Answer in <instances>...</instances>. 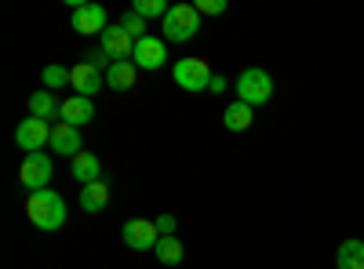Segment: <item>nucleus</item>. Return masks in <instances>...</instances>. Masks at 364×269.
<instances>
[{"mask_svg":"<svg viewBox=\"0 0 364 269\" xmlns=\"http://www.w3.org/2000/svg\"><path fill=\"white\" fill-rule=\"evenodd\" d=\"M26 219L33 222L44 233H55L66 226V200L58 197L55 190H41V193H29L26 200Z\"/></svg>","mask_w":364,"mask_h":269,"instance_id":"nucleus-1","label":"nucleus"},{"mask_svg":"<svg viewBox=\"0 0 364 269\" xmlns=\"http://www.w3.org/2000/svg\"><path fill=\"white\" fill-rule=\"evenodd\" d=\"M161 22H164L161 29H164L168 44H186V40H193L200 33V15H197L193 4H171Z\"/></svg>","mask_w":364,"mask_h":269,"instance_id":"nucleus-2","label":"nucleus"},{"mask_svg":"<svg viewBox=\"0 0 364 269\" xmlns=\"http://www.w3.org/2000/svg\"><path fill=\"white\" fill-rule=\"evenodd\" d=\"M233 92H237V102H245V106H266L269 99H273V77L266 73V70H259V66H252V70H245L237 77V84H233Z\"/></svg>","mask_w":364,"mask_h":269,"instance_id":"nucleus-3","label":"nucleus"},{"mask_svg":"<svg viewBox=\"0 0 364 269\" xmlns=\"http://www.w3.org/2000/svg\"><path fill=\"white\" fill-rule=\"evenodd\" d=\"M171 77L175 84L182 87V92H208V84H211V66H208V58H197V55H186V58H178V62L171 66Z\"/></svg>","mask_w":364,"mask_h":269,"instance_id":"nucleus-4","label":"nucleus"},{"mask_svg":"<svg viewBox=\"0 0 364 269\" xmlns=\"http://www.w3.org/2000/svg\"><path fill=\"white\" fill-rule=\"evenodd\" d=\"M51 157L48 153H26L22 168H18V182L29 190V193H41V190H51Z\"/></svg>","mask_w":364,"mask_h":269,"instance_id":"nucleus-5","label":"nucleus"},{"mask_svg":"<svg viewBox=\"0 0 364 269\" xmlns=\"http://www.w3.org/2000/svg\"><path fill=\"white\" fill-rule=\"evenodd\" d=\"M48 142H51V121H41V116H26V121L15 128V146L26 149V153H44Z\"/></svg>","mask_w":364,"mask_h":269,"instance_id":"nucleus-6","label":"nucleus"},{"mask_svg":"<svg viewBox=\"0 0 364 269\" xmlns=\"http://www.w3.org/2000/svg\"><path fill=\"white\" fill-rule=\"evenodd\" d=\"M120 236H124V244L132 251H149V248H157L161 229H157V222H149V219H128L124 229H120Z\"/></svg>","mask_w":364,"mask_h":269,"instance_id":"nucleus-7","label":"nucleus"},{"mask_svg":"<svg viewBox=\"0 0 364 269\" xmlns=\"http://www.w3.org/2000/svg\"><path fill=\"white\" fill-rule=\"evenodd\" d=\"M132 62L139 70H161L168 62V40L164 37H142V40H135Z\"/></svg>","mask_w":364,"mask_h":269,"instance_id":"nucleus-8","label":"nucleus"},{"mask_svg":"<svg viewBox=\"0 0 364 269\" xmlns=\"http://www.w3.org/2000/svg\"><path fill=\"white\" fill-rule=\"evenodd\" d=\"M70 26L77 29L80 37H95V33L102 37L106 29H109V26H106V8H102V4H80V8L73 11Z\"/></svg>","mask_w":364,"mask_h":269,"instance_id":"nucleus-9","label":"nucleus"},{"mask_svg":"<svg viewBox=\"0 0 364 269\" xmlns=\"http://www.w3.org/2000/svg\"><path fill=\"white\" fill-rule=\"evenodd\" d=\"M70 87H73L77 95L91 99V95H99L102 87H106V73H99L91 62H77V66L70 70Z\"/></svg>","mask_w":364,"mask_h":269,"instance_id":"nucleus-10","label":"nucleus"},{"mask_svg":"<svg viewBox=\"0 0 364 269\" xmlns=\"http://www.w3.org/2000/svg\"><path fill=\"white\" fill-rule=\"evenodd\" d=\"M99 48H102V51H106V55L113 58V62H132V51H135V40H132V37L124 33V26L117 22V26H109L106 33L99 37Z\"/></svg>","mask_w":364,"mask_h":269,"instance_id":"nucleus-11","label":"nucleus"},{"mask_svg":"<svg viewBox=\"0 0 364 269\" xmlns=\"http://www.w3.org/2000/svg\"><path fill=\"white\" fill-rule=\"evenodd\" d=\"M84 138H80V128H73V124H66V121H58V124H51V149L58 157H80L84 153Z\"/></svg>","mask_w":364,"mask_h":269,"instance_id":"nucleus-12","label":"nucleus"},{"mask_svg":"<svg viewBox=\"0 0 364 269\" xmlns=\"http://www.w3.org/2000/svg\"><path fill=\"white\" fill-rule=\"evenodd\" d=\"M58 116H63L66 124H73V128H84V124L95 121V106H91V99H84V95H73V99L63 102V113Z\"/></svg>","mask_w":364,"mask_h":269,"instance_id":"nucleus-13","label":"nucleus"},{"mask_svg":"<svg viewBox=\"0 0 364 269\" xmlns=\"http://www.w3.org/2000/svg\"><path fill=\"white\" fill-rule=\"evenodd\" d=\"M73 178H77V186H91V182H102V160L95 153H84L73 157Z\"/></svg>","mask_w":364,"mask_h":269,"instance_id":"nucleus-14","label":"nucleus"},{"mask_svg":"<svg viewBox=\"0 0 364 269\" xmlns=\"http://www.w3.org/2000/svg\"><path fill=\"white\" fill-rule=\"evenodd\" d=\"M135 77H139V66L135 62H113L106 70V87H109V92H132Z\"/></svg>","mask_w":364,"mask_h":269,"instance_id":"nucleus-15","label":"nucleus"},{"mask_svg":"<svg viewBox=\"0 0 364 269\" xmlns=\"http://www.w3.org/2000/svg\"><path fill=\"white\" fill-rule=\"evenodd\" d=\"M106 204H109V182L106 178L102 182H91V186H80V207L87 215H99Z\"/></svg>","mask_w":364,"mask_h":269,"instance_id":"nucleus-16","label":"nucleus"},{"mask_svg":"<svg viewBox=\"0 0 364 269\" xmlns=\"http://www.w3.org/2000/svg\"><path fill=\"white\" fill-rule=\"evenodd\" d=\"M63 113V102L55 99V92H33L29 95V116H41V121H48V116H58Z\"/></svg>","mask_w":364,"mask_h":269,"instance_id":"nucleus-17","label":"nucleus"},{"mask_svg":"<svg viewBox=\"0 0 364 269\" xmlns=\"http://www.w3.org/2000/svg\"><path fill=\"white\" fill-rule=\"evenodd\" d=\"M252 121H255V109L245 106V102H233V106H226V113H223L226 131H248Z\"/></svg>","mask_w":364,"mask_h":269,"instance_id":"nucleus-18","label":"nucleus"},{"mask_svg":"<svg viewBox=\"0 0 364 269\" xmlns=\"http://www.w3.org/2000/svg\"><path fill=\"white\" fill-rule=\"evenodd\" d=\"M336 265L339 269H364V241H343L336 251Z\"/></svg>","mask_w":364,"mask_h":269,"instance_id":"nucleus-19","label":"nucleus"},{"mask_svg":"<svg viewBox=\"0 0 364 269\" xmlns=\"http://www.w3.org/2000/svg\"><path fill=\"white\" fill-rule=\"evenodd\" d=\"M154 251H157V262H164V265H178L182 255H186V251H182V241H178V236H161Z\"/></svg>","mask_w":364,"mask_h":269,"instance_id":"nucleus-20","label":"nucleus"},{"mask_svg":"<svg viewBox=\"0 0 364 269\" xmlns=\"http://www.w3.org/2000/svg\"><path fill=\"white\" fill-rule=\"evenodd\" d=\"M41 80H44V92H58V87H66V84H70V70L51 62V66H44Z\"/></svg>","mask_w":364,"mask_h":269,"instance_id":"nucleus-21","label":"nucleus"},{"mask_svg":"<svg viewBox=\"0 0 364 269\" xmlns=\"http://www.w3.org/2000/svg\"><path fill=\"white\" fill-rule=\"evenodd\" d=\"M132 11L139 18H164L168 15V4H164V0H135Z\"/></svg>","mask_w":364,"mask_h":269,"instance_id":"nucleus-22","label":"nucleus"},{"mask_svg":"<svg viewBox=\"0 0 364 269\" xmlns=\"http://www.w3.org/2000/svg\"><path fill=\"white\" fill-rule=\"evenodd\" d=\"M120 26H124V33H128L132 40H142V37H149V33H146V18H139L135 11H128L124 18H120Z\"/></svg>","mask_w":364,"mask_h":269,"instance_id":"nucleus-23","label":"nucleus"},{"mask_svg":"<svg viewBox=\"0 0 364 269\" xmlns=\"http://www.w3.org/2000/svg\"><path fill=\"white\" fill-rule=\"evenodd\" d=\"M84 62H91V66H95L99 73H106V70L113 66V58H109L102 48H95V51H87V55H84Z\"/></svg>","mask_w":364,"mask_h":269,"instance_id":"nucleus-24","label":"nucleus"},{"mask_svg":"<svg viewBox=\"0 0 364 269\" xmlns=\"http://www.w3.org/2000/svg\"><path fill=\"white\" fill-rule=\"evenodd\" d=\"M197 15H223L226 11V0H197Z\"/></svg>","mask_w":364,"mask_h":269,"instance_id":"nucleus-25","label":"nucleus"},{"mask_svg":"<svg viewBox=\"0 0 364 269\" xmlns=\"http://www.w3.org/2000/svg\"><path fill=\"white\" fill-rule=\"evenodd\" d=\"M154 222H157L161 236H175V219H171V215H161V219H154Z\"/></svg>","mask_w":364,"mask_h":269,"instance_id":"nucleus-26","label":"nucleus"},{"mask_svg":"<svg viewBox=\"0 0 364 269\" xmlns=\"http://www.w3.org/2000/svg\"><path fill=\"white\" fill-rule=\"evenodd\" d=\"M208 92H211V95H223V92H226V77H211Z\"/></svg>","mask_w":364,"mask_h":269,"instance_id":"nucleus-27","label":"nucleus"}]
</instances>
